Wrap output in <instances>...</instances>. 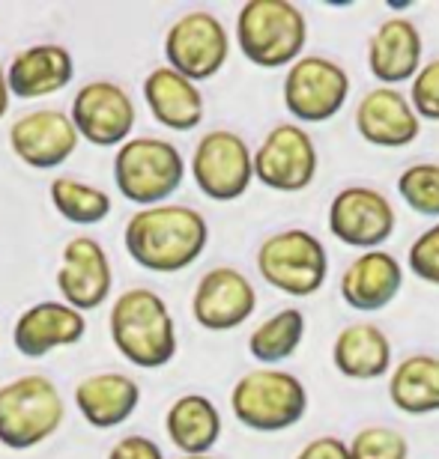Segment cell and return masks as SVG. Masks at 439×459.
<instances>
[{
  "mask_svg": "<svg viewBox=\"0 0 439 459\" xmlns=\"http://www.w3.org/2000/svg\"><path fill=\"white\" fill-rule=\"evenodd\" d=\"M126 251L146 272L173 274L206 251L209 224L191 206L159 204L135 212L126 224Z\"/></svg>",
  "mask_w": 439,
  "mask_h": 459,
  "instance_id": "6da1fadb",
  "label": "cell"
},
{
  "mask_svg": "<svg viewBox=\"0 0 439 459\" xmlns=\"http://www.w3.org/2000/svg\"><path fill=\"white\" fill-rule=\"evenodd\" d=\"M108 328L117 352L141 370H159L177 355V325L171 310L159 292L146 287L126 290L114 301Z\"/></svg>",
  "mask_w": 439,
  "mask_h": 459,
  "instance_id": "7a4b0ae2",
  "label": "cell"
},
{
  "mask_svg": "<svg viewBox=\"0 0 439 459\" xmlns=\"http://www.w3.org/2000/svg\"><path fill=\"white\" fill-rule=\"evenodd\" d=\"M236 42L254 66H293L308 42V22L290 0H249L236 15Z\"/></svg>",
  "mask_w": 439,
  "mask_h": 459,
  "instance_id": "3957f363",
  "label": "cell"
},
{
  "mask_svg": "<svg viewBox=\"0 0 439 459\" xmlns=\"http://www.w3.org/2000/svg\"><path fill=\"white\" fill-rule=\"evenodd\" d=\"M66 406L48 376L31 373L0 385V445L31 451L57 433Z\"/></svg>",
  "mask_w": 439,
  "mask_h": 459,
  "instance_id": "277c9868",
  "label": "cell"
},
{
  "mask_svg": "<svg viewBox=\"0 0 439 459\" xmlns=\"http://www.w3.org/2000/svg\"><path fill=\"white\" fill-rule=\"evenodd\" d=\"M231 409L236 420L254 433H281L305 418L308 391L293 373L263 367L233 385Z\"/></svg>",
  "mask_w": 439,
  "mask_h": 459,
  "instance_id": "5b68a950",
  "label": "cell"
},
{
  "mask_svg": "<svg viewBox=\"0 0 439 459\" xmlns=\"http://www.w3.org/2000/svg\"><path fill=\"white\" fill-rule=\"evenodd\" d=\"M186 179V161L173 143L162 137H129L114 155V182L126 200L159 206Z\"/></svg>",
  "mask_w": 439,
  "mask_h": 459,
  "instance_id": "8992f818",
  "label": "cell"
},
{
  "mask_svg": "<svg viewBox=\"0 0 439 459\" xmlns=\"http://www.w3.org/2000/svg\"><path fill=\"white\" fill-rule=\"evenodd\" d=\"M260 278L293 299H308L326 283L329 254L308 230H281L258 247Z\"/></svg>",
  "mask_w": 439,
  "mask_h": 459,
  "instance_id": "52a82bcc",
  "label": "cell"
},
{
  "mask_svg": "<svg viewBox=\"0 0 439 459\" xmlns=\"http://www.w3.org/2000/svg\"><path fill=\"white\" fill-rule=\"evenodd\" d=\"M231 54V36L213 13L195 9L171 24L164 36V57L168 69L182 75L191 84L209 81L222 72Z\"/></svg>",
  "mask_w": 439,
  "mask_h": 459,
  "instance_id": "ba28073f",
  "label": "cell"
},
{
  "mask_svg": "<svg viewBox=\"0 0 439 459\" xmlns=\"http://www.w3.org/2000/svg\"><path fill=\"white\" fill-rule=\"evenodd\" d=\"M191 177L209 200H218V204L240 200L254 179L249 143L227 128L206 132L191 155Z\"/></svg>",
  "mask_w": 439,
  "mask_h": 459,
  "instance_id": "9c48e42d",
  "label": "cell"
},
{
  "mask_svg": "<svg viewBox=\"0 0 439 459\" xmlns=\"http://www.w3.org/2000/svg\"><path fill=\"white\" fill-rule=\"evenodd\" d=\"M350 96V75L320 54L299 57L285 75V108L302 123H326L341 114Z\"/></svg>",
  "mask_w": 439,
  "mask_h": 459,
  "instance_id": "30bf717a",
  "label": "cell"
},
{
  "mask_svg": "<svg viewBox=\"0 0 439 459\" xmlns=\"http://www.w3.org/2000/svg\"><path fill=\"white\" fill-rule=\"evenodd\" d=\"M251 170L254 179H260L267 188L296 195L317 177V146L302 126L281 123L251 155Z\"/></svg>",
  "mask_w": 439,
  "mask_h": 459,
  "instance_id": "8fae6325",
  "label": "cell"
},
{
  "mask_svg": "<svg viewBox=\"0 0 439 459\" xmlns=\"http://www.w3.org/2000/svg\"><path fill=\"white\" fill-rule=\"evenodd\" d=\"M72 126L93 146H123L135 128V102L114 81H90L72 99Z\"/></svg>",
  "mask_w": 439,
  "mask_h": 459,
  "instance_id": "7c38bea8",
  "label": "cell"
},
{
  "mask_svg": "<svg viewBox=\"0 0 439 459\" xmlns=\"http://www.w3.org/2000/svg\"><path fill=\"white\" fill-rule=\"evenodd\" d=\"M395 209L389 197L377 188L353 186L338 191L329 206V230L338 242L362 247V251H380L382 242H389L395 233Z\"/></svg>",
  "mask_w": 439,
  "mask_h": 459,
  "instance_id": "4fadbf2b",
  "label": "cell"
},
{
  "mask_svg": "<svg viewBox=\"0 0 439 459\" xmlns=\"http://www.w3.org/2000/svg\"><path fill=\"white\" fill-rule=\"evenodd\" d=\"M78 143L81 137L75 126H72L69 114L51 111V108L18 117L13 128H9L13 152L33 170H51L66 164L75 155Z\"/></svg>",
  "mask_w": 439,
  "mask_h": 459,
  "instance_id": "5bb4252c",
  "label": "cell"
},
{
  "mask_svg": "<svg viewBox=\"0 0 439 459\" xmlns=\"http://www.w3.org/2000/svg\"><path fill=\"white\" fill-rule=\"evenodd\" d=\"M258 307V292L251 281L240 269L218 265L200 278L195 299H191V314L195 323L206 332H231L240 328Z\"/></svg>",
  "mask_w": 439,
  "mask_h": 459,
  "instance_id": "9a60e30c",
  "label": "cell"
},
{
  "mask_svg": "<svg viewBox=\"0 0 439 459\" xmlns=\"http://www.w3.org/2000/svg\"><path fill=\"white\" fill-rule=\"evenodd\" d=\"M111 263H108L105 247L93 236H78L66 242L57 269V290L63 296V305L75 307L78 314L96 310L111 296Z\"/></svg>",
  "mask_w": 439,
  "mask_h": 459,
  "instance_id": "2e32d148",
  "label": "cell"
},
{
  "mask_svg": "<svg viewBox=\"0 0 439 459\" xmlns=\"http://www.w3.org/2000/svg\"><path fill=\"white\" fill-rule=\"evenodd\" d=\"M356 128L373 146L400 150L418 137L422 119L416 117L409 99L398 87H373L356 108Z\"/></svg>",
  "mask_w": 439,
  "mask_h": 459,
  "instance_id": "e0dca14e",
  "label": "cell"
},
{
  "mask_svg": "<svg viewBox=\"0 0 439 459\" xmlns=\"http://www.w3.org/2000/svg\"><path fill=\"white\" fill-rule=\"evenodd\" d=\"M87 319L63 301H40L27 307L13 328V343L24 358H45L54 349L84 341Z\"/></svg>",
  "mask_w": 439,
  "mask_h": 459,
  "instance_id": "ac0fdd59",
  "label": "cell"
},
{
  "mask_svg": "<svg viewBox=\"0 0 439 459\" xmlns=\"http://www.w3.org/2000/svg\"><path fill=\"white\" fill-rule=\"evenodd\" d=\"M75 78V60L63 45H31L18 51L6 69L9 96L15 99H42L66 90Z\"/></svg>",
  "mask_w": 439,
  "mask_h": 459,
  "instance_id": "d6986e66",
  "label": "cell"
},
{
  "mask_svg": "<svg viewBox=\"0 0 439 459\" xmlns=\"http://www.w3.org/2000/svg\"><path fill=\"white\" fill-rule=\"evenodd\" d=\"M404 287V269L389 251H364L347 265L341 278V299L353 310L373 314L389 307Z\"/></svg>",
  "mask_w": 439,
  "mask_h": 459,
  "instance_id": "ffe728a7",
  "label": "cell"
},
{
  "mask_svg": "<svg viewBox=\"0 0 439 459\" xmlns=\"http://www.w3.org/2000/svg\"><path fill=\"white\" fill-rule=\"evenodd\" d=\"M422 33L409 18H389L373 33L368 48L371 75L382 81V87H398L404 81H413L422 69Z\"/></svg>",
  "mask_w": 439,
  "mask_h": 459,
  "instance_id": "44dd1931",
  "label": "cell"
},
{
  "mask_svg": "<svg viewBox=\"0 0 439 459\" xmlns=\"http://www.w3.org/2000/svg\"><path fill=\"white\" fill-rule=\"evenodd\" d=\"M141 403L138 382L123 373H96L78 382L75 406L81 418L96 429H114L126 424Z\"/></svg>",
  "mask_w": 439,
  "mask_h": 459,
  "instance_id": "7402d4cb",
  "label": "cell"
},
{
  "mask_svg": "<svg viewBox=\"0 0 439 459\" xmlns=\"http://www.w3.org/2000/svg\"><path fill=\"white\" fill-rule=\"evenodd\" d=\"M144 99L150 114L171 132H191L204 119V96L198 84H191L168 66H159L146 75Z\"/></svg>",
  "mask_w": 439,
  "mask_h": 459,
  "instance_id": "603a6c76",
  "label": "cell"
},
{
  "mask_svg": "<svg viewBox=\"0 0 439 459\" xmlns=\"http://www.w3.org/2000/svg\"><path fill=\"white\" fill-rule=\"evenodd\" d=\"M335 370L356 382L380 379L391 370V343L382 334V328L371 323L347 325L341 334L335 337L332 346Z\"/></svg>",
  "mask_w": 439,
  "mask_h": 459,
  "instance_id": "cb8c5ba5",
  "label": "cell"
},
{
  "mask_svg": "<svg viewBox=\"0 0 439 459\" xmlns=\"http://www.w3.org/2000/svg\"><path fill=\"white\" fill-rule=\"evenodd\" d=\"M164 429L177 451L186 456H204L222 438V415L204 394H186L164 415Z\"/></svg>",
  "mask_w": 439,
  "mask_h": 459,
  "instance_id": "d4e9b609",
  "label": "cell"
},
{
  "mask_svg": "<svg viewBox=\"0 0 439 459\" xmlns=\"http://www.w3.org/2000/svg\"><path fill=\"white\" fill-rule=\"evenodd\" d=\"M389 397L404 415H434L439 411V358L409 355L398 364L389 382Z\"/></svg>",
  "mask_w": 439,
  "mask_h": 459,
  "instance_id": "484cf974",
  "label": "cell"
},
{
  "mask_svg": "<svg viewBox=\"0 0 439 459\" xmlns=\"http://www.w3.org/2000/svg\"><path fill=\"white\" fill-rule=\"evenodd\" d=\"M302 337H305V314L296 307H285L254 328L249 337V352L260 364H278L296 352Z\"/></svg>",
  "mask_w": 439,
  "mask_h": 459,
  "instance_id": "4316f807",
  "label": "cell"
},
{
  "mask_svg": "<svg viewBox=\"0 0 439 459\" xmlns=\"http://www.w3.org/2000/svg\"><path fill=\"white\" fill-rule=\"evenodd\" d=\"M51 204L57 209V215L66 218L69 224H102L111 215V197L102 188L87 186L81 179L57 177L51 182Z\"/></svg>",
  "mask_w": 439,
  "mask_h": 459,
  "instance_id": "83f0119b",
  "label": "cell"
},
{
  "mask_svg": "<svg viewBox=\"0 0 439 459\" xmlns=\"http://www.w3.org/2000/svg\"><path fill=\"white\" fill-rule=\"evenodd\" d=\"M398 195L413 212L439 218V164H413L400 173Z\"/></svg>",
  "mask_w": 439,
  "mask_h": 459,
  "instance_id": "f1b7e54d",
  "label": "cell"
},
{
  "mask_svg": "<svg viewBox=\"0 0 439 459\" xmlns=\"http://www.w3.org/2000/svg\"><path fill=\"white\" fill-rule=\"evenodd\" d=\"M350 459H407L409 445L398 429L389 427H364L347 445Z\"/></svg>",
  "mask_w": 439,
  "mask_h": 459,
  "instance_id": "f546056e",
  "label": "cell"
},
{
  "mask_svg": "<svg viewBox=\"0 0 439 459\" xmlns=\"http://www.w3.org/2000/svg\"><path fill=\"white\" fill-rule=\"evenodd\" d=\"M407 99L418 119L439 123V60H431L427 66L416 72L413 90H409Z\"/></svg>",
  "mask_w": 439,
  "mask_h": 459,
  "instance_id": "4dcf8cb0",
  "label": "cell"
},
{
  "mask_svg": "<svg viewBox=\"0 0 439 459\" xmlns=\"http://www.w3.org/2000/svg\"><path fill=\"white\" fill-rule=\"evenodd\" d=\"M407 263H409V272H413L416 278H422L425 283L439 287V224L425 230V233L409 245Z\"/></svg>",
  "mask_w": 439,
  "mask_h": 459,
  "instance_id": "1f68e13d",
  "label": "cell"
},
{
  "mask_svg": "<svg viewBox=\"0 0 439 459\" xmlns=\"http://www.w3.org/2000/svg\"><path fill=\"white\" fill-rule=\"evenodd\" d=\"M108 459H164V454H162V447L153 442V438L126 436L111 447Z\"/></svg>",
  "mask_w": 439,
  "mask_h": 459,
  "instance_id": "d6a6232c",
  "label": "cell"
},
{
  "mask_svg": "<svg viewBox=\"0 0 439 459\" xmlns=\"http://www.w3.org/2000/svg\"><path fill=\"white\" fill-rule=\"evenodd\" d=\"M296 459H350V451L338 436H320L302 447Z\"/></svg>",
  "mask_w": 439,
  "mask_h": 459,
  "instance_id": "836d02e7",
  "label": "cell"
},
{
  "mask_svg": "<svg viewBox=\"0 0 439 459\" xmlns=\"http://www.w3.org/2000/svg\"><path fill=\"white\" fill-rule=\"evenodd\" d=\"M9 87H6V72H4V66H0V119H4V114L9 111Z\"/></svg>",
  "mask_w": 439,
  "mask_h": 459,
  "instance_id": "e575fe53",
  "label": "cell"
},
{
  "mask_svg": "<svg viewBox=\"0 0 439 459\" xmlns=\"http://www.w3.org/2000/svg\"><path fill=\"white\" fill-rule=\"evenodd\" d=\"M180 459H215V456H209V454H204V456H180Z\"/></svg>",
  "mask_w": 439,
  "mask_h": 459,
  "instance_id": "d590c367",
  "label": "cell"
}]
</instances>
